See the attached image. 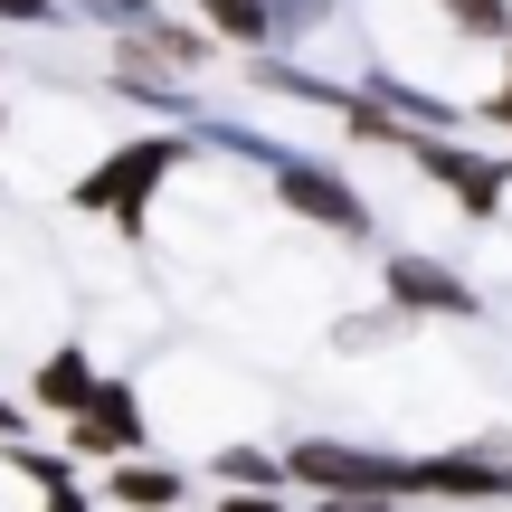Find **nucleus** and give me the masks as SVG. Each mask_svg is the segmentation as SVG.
I'll return each mask as SVG.
<instances>
[{
  "label": "nucleus",
  "mask_w": 512,
  "mask_h": 512,
  "mask_svg": "<svg viewBox=\"0 0 512 512\" xmlns=\"http://www.w3.org/2000/svg\"><path fill=\"white\" fill-rule=\"evenodd\" d=\"M0 10H48V0H0Z\"/></svg>",
  "instance_id": "obj_1"
}]
</instances>
